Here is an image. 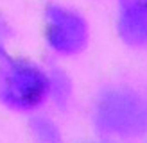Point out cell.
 Returning a JSON list of instances; mask_svg holds the SVG:
<instances>
[{
    "mask_svg": "<svg viewBox=\"0 0 147 143\" xmlns=\"http://www.w3.org/2000/svg\"><path fill=\"white\" fill-rule=\"evenodd\" d=\"M45 39L56 54L76 55L88 45L90 25L79 11L63 4H50L45 9Z\"/></svg>",
    "mask_w": 147,
    "mask_h": 143,
    "instance_id": "3957f363",
    "label": "cell"
},
{
    "mask_svg": "<svg viewBox=\"0 0 147 143\" xmlns=\"http://www.w3.org/2000/svg\"><path fill=\"white\" fill-rule=\"evenodd\" d=\"M49 98V74L24 57H0V102L14 111H34Z\"/></svg>",
    "mask_w": 147,
    "mask_h": 143,
    "instance_id": "7a4b0ae2",
    "label": "cell"
},
{
    "mask_svg": "<svg viewBox=\"0 0 147 143\" xmlns=\"http://www.w3.org/2000/svg\"><path fill=\"white\" fill-rule=\"evenodd\" d=\"M13 38V29L7 23V20L4 16H0V57L7 55V45H9V39Z\"/></svg>",
    "mask_w": 147,
    "mask_h": 143,
    "instance_id": "52a82bcc",
    "label": "cell"
},
{
    "mask_svg": "<svg viewBox=\"0 0 147 143\" xmlns=\"http://www.w3.org/2000/svg\"><path fill=\"white\" fill-rule=\"evenodd\" d=\"M117 29L129 47H147V0H120Z\"/></svg>",
    "mask_w": 147,
    "mask_h": 143,
    "instance_id": "277c9868",
    "label": "cell"
},
{
    "mask_svg": "<svg viewBox=\"0 0 147 143\" xmlns=\"http://www.w3.org/2000/svg\"><path fill=\"white\" fill-rule=\"evenodd\" d=\"M72 97V81L63 70L56 68L49 74V98H52L54 102L65 107L68 104Z\"/></svg>",
    "mask_w": 147,
    "mask_h": 143,
    "instance_id": "5b68a950",
    "label": "cell"
},
{
    "mask_svg": "<svg viewBox=\"0 0 147 143\" xmlns=\"http://www.w3.org/2000/svg\"><path fill=\"white\" fill-rule=\"evenodd\" d=\"M93 122L104 134L136 138L147 132V98L131 88L115 86L99 95Z\"/></svg>",
    "mask_w": 147,
    "mask_h": 143,
    "instance_id": "6da1fadb",
    "label": "cell"
},
{
    "mask_svg": "<svg viewBox=\"0 0 147 143\" xmlns=\"http://www.w3.org/2000/svg\"><path fill=\"white\" fill-rule=\"evenodd\" d=\"M32 134L40 143H61V132L49 116H34L31 120Z\"/></svg>",
    "mask_w": 147,
    "mask_h": 143,
    "instance_id": "8992f818",
    "label": "cell"
}]
</instances>
